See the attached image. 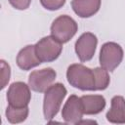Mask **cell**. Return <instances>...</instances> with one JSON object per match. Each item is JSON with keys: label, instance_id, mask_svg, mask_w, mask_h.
<instances>
[{"label": "cell", "instance_id": "3957f363", "mask_svg": "<svg viewBox=\"0 0 125 125\" xmlns=\"http://www.w3.org/2000/svg\"><path fill=\"white\" fill-rule=\"evenodd\" d=\"M77 22L67 15H62L54 20L51 25V35L62 43L68 42L77 32Z\"/></svg>", "mask_w": 125, "mask_h": 125}, {"label": "cell", "instance_id": "4fadbf2b", "mask_svg": "<svg viewBox=\"0 0 125 125\" xmlns=\"http://www.w3.org/2000/svg\"><path fill=\"white\" fill-rule=\"evenodd\" d=\"M84 114L94 115L102 112L106 104L105 99L102 95H84L80 97Z\"/></svg>", "mask_w": 125, "mask_h": 125}, {"label": "cell", "instance_id": "7a4b0ae2", "mask_svg": "<svg viewBox=\"0 0 125 125\" xmlns=\"http://www.w3.org/2000/svg\"><path fill=\"white\" fill-rule=\"evenodd\" d=\"M44 93L43 113L45 119L50 121L58 114L67 91L63 84L55 83L52 84Z\"/></svg>", "mask_w": 125, "mask_h": 125}, {"label": "cell", "instance_id": "ba28073f", "mask_svg": "<svg viewBox=\"0 0 125 125\" xmlns=\"http://www.w3.org/2000/svg\"><path fill=\"white\" fill-rule=\"evenodd\" d=\"M98 45V38L92 32H85L79 36L75 42V53L80 62H85L95 55L96 48Z\"/></svg>", "mask_w": 125, "mask_h": 125}, {"label": "cell", "instance_id": "9c48e42d", "mask_svg": "<svg viewBox=\"0 0 125 125\" xmlns=\"http://www.w3.org/2000/svg\"><path fill=\"white\" fill-rule=\"evenodd\" d=\"M83 105L80 97L71 95L62 109V117L66 123L78 124L83 117Z\"/></svg>", "mask_w": 125, "mask_h": 125}, {"label": "cell", "instance_id": "277c9868", "mask_svg": "<svg viewBox=\"0 0 125 125\" xmlns=\"http://www.w3.org/2000/svg\"><path fill=\"white\" fill-rule=\"evenodd\" d=\"M62 51V43L53 35L41 38L35 44V52L42 62H51L56 61Z\"/></svg>", "mask_w": 125, "mask_h": 125}, {"label": "cell", "instance_id": "5b68a950", "mask_svg": "<svg viewBox=\"0 0 125 125\" xmlns=\"http://www.w3.org/2000/svg\"><path fill=\"white\" fill-rule=\"evenodd\" d=\"M123 49L115 42H106L102 45L100 51V64L107 71H113L123 60Z\"/></svg>", "mask_w": 125, "mask_h": 125}, {"label": "cell", "instance_id": "8992f818", "mask_svg": "<svg viewBox=\"0 0 125 125\" xmlns=\"http://www.w3.org/2000/svg\"><path fill=\"white\" fill-rule=\"evenodd\" d=\"M31 100L29 85L24 82H14L7 91V101L9 105L14 107H26Z\"/></svg>", "mask_w": 125, "mask_h": 125}, {"label": "cell", "instance_id": "8fae6325", "mask_svg": "<svg viewBox=\"0 0 125 125\" xmlns=\"http://www.w3.org/2000/svg\"><path fill=\"white\" fill-rule=\"evenodd\" d=\"M102 0H72L71 8L80 18H90L96 15L101 8Z\"/></svg>", "mask_w": 125, "mask_h": 125}, {"label": "cell", "instance_id": "e0dca14e", "mask_svg": "<svg viewBox=\"0 0 125 125\" xmlns=\"http://www.w3.org/2000/svg\"><path fill=\"white\" fill-rule=\"evenodd\" d=\"M8 1L17 10H26L31 3V0H8Z\"/></svg>", "mask_w": 125, "mask_h": 125}, {"label": "cell", "instance_id": "52a82bcc", "mask_svg": "<svg viewBox=\"0 0 125 125\" xmlns=\"http://www.w3.org/2000/svg\"><path fill=\"white\" fill-rule=\"evenodd\" d=\"M56 77L57 73L51 67L34 70L28 76V85L34 92L43 93L53 84Z\"/></svg>", "mask_w": 125, "mask_h": 125}, {"label": "cell", "instance_id": "6da1fadb", "mask_svg": "<svg viewBox=\"0 0 125 125\" xmlns=\"http://www.w3.org/2000/svg\"><path fill=\"white\" fill-rule=\"evenodd\" d=\"M66 79L71 86L82 91H103L110 82L106 69L102 66L91 69L81 63H73L67 67Z\"/></svg>", "mask_w": 125, "mask_h": 125}, {"label": "cell", "instance_id": "5bb4252c", "mask_svg": "<svg viewBox=\"0 0 125 125\" xmlns=\"http://www.w3.org/2000/svg\"><path fill=\"white\" fill-rule=\"evenodd\" d=\"M28 113H29L28 106H26V107H14V106L8 105L6 108L7 120L12 124L23 122L27 118Z\"/></svg>", "mask_w": 125, "mask_h": 125}, {"label": "cell", "instance_id": "7c38bea8", "mask_svg": "<svg viewBox=\"0 0 125 125\" xmlns=\"http://www.w3.org/2000/svg\"><path fill=\"white\" fill-rule=\"evenodd\" d=\"M110 102V109L105 115L107 121L114 124H125V99L122 96H114Z\"/></svg>", "mask_w": 125, "mask_h": 125}, {"label": "cell", "instance_id": "9a60e30c", "mask_svg": "<svg viewBox=\"0 0 125 125\" xmlns=\"http://www.w3.org/2000/svg\"><path fill=\"white\" fill-rule=\"evenodd\" d=\"M0 65H1V89H4L10 80L11 68L10 65L4 60L0 61Z\"/></svg>", "mask_w": 125, "mask_h": 125}, {"label": "cell", "instance_id": "30bf717a", "mask_svg": "<svg viewBox=\"0 0 125 125\" xmlns=\"http://www.w3.org/2000/svg\"><path fill=\"white\" fill-rule=\"evenodd\" d=\"M16 62L18 66L22 70H30L31 68L36 67L42 63L36 55L35 45H27L23 47L18 53Z\"/></svg>", "mask_w": 125, "mask_h": 125}, {"label": "cell", "instance_id": "2e32d148", "mask_svg": "<svg viewBox=\"0 0 125 125\" xmlns=\"http://www.w3.org/2000/svg\"><path fill=\"white\" fill-rule=\"evenodd\" d=\"M66 0H40L41 5L49 11H56L62 8Z\"/></svg>", "mask_w": 125, "mask_h": 125}]
</instances>
